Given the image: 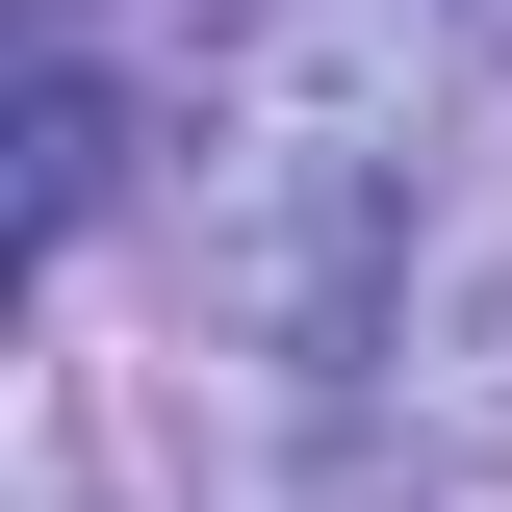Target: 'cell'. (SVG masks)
<instances>
[{"mask_svg":"<svg viewBox=\"0 0 512 512\" xmlns=\"http://www.w3.org/2000/svg\"><path fill=\"white\" fill-rule=\"evenodd\" d=\"M180 231L256 359H359L410 282V26L384 0H231L180 77Z\"/></svg>","mask_w":512,"mask_h":512,"instance_id":"6da1fadb","label":"cell"},{"mask_svg":"<svg viewBox=\"0 0 512 512\" xmlns=\"http://www.w3.org/2000/svg\"><path fill=\"white\" fill-rule=\"evenodd\" d=\"M103 180H128V103H103V52L52 26V52H26V256L103 231Z\"/></svg>","mask_w":512,"mask_h":512,"instance_id":"7a4b0ae2","label":"cell"}]
</instances>
